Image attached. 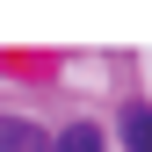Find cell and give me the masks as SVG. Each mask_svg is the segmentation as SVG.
<instances>
[{"label":"cell","instance_id":"cell-1","mask_svg":"<svg viewBox=\"0 0 152 152\" xmlns=\"http://www.w3.org/2000/svg\"><path fill=\"white\" fill-rule=\"evenodd\" d=\"M0 152H51V138L22 116H0Z\"/></svg>","mask_w":152,"mask_h":152},{"label":"cell","instance_id":"cell-2","mask_svg":"<svg viewBox=\"0 0 152 152\" xmlns=\"http://www.w3.org/2000/svg\"><path fill=\"white\" fill-rule=\"evenodd\" d=\"M123 145L130 152H152V109H123Z\"/></svg>","mask_w":152,"mask_h":152},{"label":"cell","instance_id":"cell-3","mask_svg":"<svg viewBox=\"0 0 152 152\" xmlns=\"http://www.w3.org/2000/svg\"><path fill=\"white\" fill-rule=\"evenodd\" d=\"M51 152H102V130H94V123H72L65 138L51 145Z\"/></svg>","mask_w":152,"mask_h":152}]
</instances>
